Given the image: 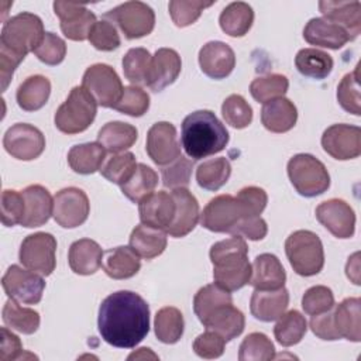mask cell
<instances>
[{"label":"cell","instance_id":"9a60e30c","mask_svg":"<svg viewBox=\"0 0 361 361\" xmlns=\"http://www.w3.org/2000/svg\"><path fill=\"white\" fill-rule=\"evenodd\" d=\"M322 147L334 159H354L361 154V128L350 124H333L324 130Z\"/></svg>","mask_w":361,"mask_h":361},{"label":"cell","instance_id":"836d02e7","mask_svg":"<svg viewBox=\"0 0 361 361\" xmlns=\"http://www.w3.org/2000/svg\"><path fill=\"white\" fill-rule=\"evenodd\" d=\"M138 138V131L134 126L123 121L106 123L97 134V142H100L107 152L120 154L126 152Z\"/></svg>","mask_w":361,"mask_h":361},{"label":"cell","instance_id":"52a82bcc","mask_svg":"<svg viewBox=\"0 0 361 361\" xmlns=\"http://www.w3.org/2000/svg\"><path fill=\"white\" fill-rule=\"evenodd\" d=\"M288 176L300 196L314 197L330 186V175L322 161L310 154H296L288 162Z\"/></svg>","mask_w":361,"mask_h":361},{"label":"cell","instance_id":"816d5d0a","mask_svg":"<svg viewBox=\"0 0 361 361\" xmlns=\"http://www.w3.org/2000/svg\"><path fill=\"white\" fill-rule=\"evenodd\" d=\"M113 109L131 117H141L149 109V96L140 86H126L120 100Z\"/></svg>","mask_w":361,"mask_h":361},{"label":"cell","instance_id":"5bb4252c","mask_svg":"<svg viewBox=\"0 0 361 361\" xmlns=\"http://www.w3.org/2000/svg\"><path fill=\"white\" fill-rule=\"evenodd\" d=\"M3 147L16 159L32 161L44 152L45 137L37 127L27 123H17L6 131Z\"/></svg>","mask_w":361,"mask_h":361},{"label":"cell","instance_id":"5b68a950","mask_svg":"<svg viewBox=\"0 0 361 361\" xmlns=\"http://www.w3.org/2000/svg\"><path fill=\"white\" fill-rule=\"evenodd\" d=\"M285 252L293 271L300 276L317 275L324 265L323 244L309 230L293 231L285 241Z\"/></svg>","mask_w":361,"mask_h":361},{"label":"cell","instance_id":"91938a15","mask_svg":"<svg viewBox=\"0 0 361 361\" xmlns=\"http://www.w3.org/2000/svg\"><path fill=\"white\" fill-rule=\"evenodd\" d=\"M224 345H226V340L220 334L212 330H206L204 333L196 337L193 343V350L196 355H199L200 358L212 360L223 355Z\"/></svg>","mask_w":361,"mask_h":361},{"label":"cell","instance_id":"83f0119b","mask_svg":"<svg viewBox=\"0 0 361 361\" xmlns=\"http://www.w3.org/2000/svg\"><path fill=\"white\" fill-rule=\"evenodd\" d=\"M103 255V250L94 240L80 238L69 247L68 261L75 274L92 275L102 267Z\"/></svg>","mask_w":361,"mask_h":361},{"label":"cell","instance_id":"74e56055","mask_svg":"<svg viewBox=\"0 0 361 361\" xmlns=\"http://www.w3.org/2000/svg\"><path fill=\"white\" fill-rule=\"evenodd\" d=\"M295 66L303 76L322 80L333 69V58L317 48H303L295 56Z\"/></svg>","mask_w":361,"mask_h":361},{"label":"cell","instance_id":"f6af8a7d","mask_svg":"<svg viewBox=\"0 0 361 361\" xmlns=\"http://www.w3.org/2000/svg\"><path fill=\"white\" fill-rule=\"evenodd\" d=\"M289 80L285 75L269 73L254 79L250 85V93L258 103H268L278 97H283L288 92Z\"/></svg>","mask_w":361,"mask_h":361},{"label":"cell","instance_id":"d590c367","mask_svg":"<svg viewBox=\"0 0 361 361\" xmlns=\"http://www.w3.org/2000/svg\"><path fill=\"white\" fill-rule=\"evenodd\" d=\"M51 94V82L42 75L28 76L17 89L16 99L20 109L35 111L45 106Z\"/></svg>","mask_w":361,"mask_h":361},{"label":"cell","instance_id":"ac0fdd59","mask_svg":"<svg viewBox=\"0 0 361 361\" xmlns=\"http://www.w3.org/2000/svg\"><path fill=\"white\" fill-rule=\"evenodd\" d=\"M316 219L337 238H351L355 231V214L343 199H329L316 207Z\"/></svg>","mask_w":361,"mask_h":361},{"label":"cell","instance_id":"277c9868","mask_svg":"<svg viewBox=\"0 0 361 361\" xmlns=\"http://www.w3.org/2000/svg\"><path fill=\"white\" fill-rule=\"evenodd\" d=\"M45 35L42 20L32 13H20L10 17L0 35V47L25 58L28 52H34Z\"/></svg>","mask_w":361,"mask_h":361},{"label":"cell","instance_id":"8d00e7d4","mask_svg":"<svg viewBox=\"0 0 361 361\" xmlns=\"http://www.w3.org/2000/svg\"><path fill=\"white\" fill-rule=\"evenodd\" d=\"M220 28L230 37H244L254 23V11L248 3L233 1L219 17Z\"/></svg>","mask_w":361,"mask_h":361},{"label":"cell","instance_id":"f1b7e54d","mask_svg":"<svg viewBox=\"0 0 361 361\" xmlns=\"http://www.w3.org/2000/svg\"><path fill=\"white\" fill-rule=\"evenodd\" d=\"M296 120V106L286 97L271 100L261 110L262 126L271 133H286L295 127Z\"/></svg>","mask_w":361,"mask_h":361},{"label":"cell","instance_id":"11a10c76","mask_svg":"<svg viewBox=\"0 0 361 361\" xmlns=\"http://www.w3.org/2000/svg\"><path fill=\"white\" fill-rule=\"evenodd\" d=\"M302 307L309 316L324 313L334 307V295L331 289L324 285L312 286L302 298Z\"/></svg>","mask_w":361,"mask_h":361},{"label":"cell","instance_id":"f907efd6","mask_svg":"<svg viewBox=\"0 0 361 361\" xmlns=\"http://www.w3.org/2000/svg\"><path fill=\"white\" fill-rule=\"evenodd\" d=\"M337 100L345 111H348L354 116L361 114L358 65L355 66V69L353 72L343 76L341 82L337 86Z\"/></svg>","mask_w":361,"mask_h":361},{"label":"cell","instance_id":"6125c7cd","mask_svg":"<svg viewBox=\"0 0 361 361\" xmlns=\"http://www.w3.org/2000/svg\"><path fill=\"white\" fill-rule=\"evenodd\" d=\"M267 233H268V226L261 216L243 219L233 230V235L237 234L252 241L262 240L267 235Z\"/></svg>","mask_w":361,"mask_h":361},{"label":"cell","instance_id":"60d3db41","mask_svg":"<svg viewBox=\"0 0 361 361\" xmlns=\"http://www.w3.org/2000/svg\"><path fill=\"white\" fill-rule=\"evenodd\" d=\"M3 322L11 330L32 334L39 327V314L34 309L20 306L17 300L10 298L3 307Z\"/></svg>","mask_w":361,"mask_h":361},{"label":"cell","instance_id":"f546056e","mask_svg":"<svg viewBox=\"0 0 361 361\" xmlns=\"http://www.w3.org/2000/svg\"><path fill=\"white\" fill-rule=\"evenodd\" d=\"M206 330L216 331L226 341H230L240 336L245 326L244 313L237 309L233 303L217 307L203 323Z\"/></svg>","mask_w":361,"mask_h":361},{"label":"cell","instance_id":"b9f144b4","mask_svg":"<svg viewBox=\"0 0 361 361\" xmlns=\"http://www.w3.org/2000/svg\"><path fill=\"white\" fill-rule=\"evenodd\" d=\"M307 331V323L305 316L298 310H289L283 313L275 327H274V336L276 341L283 347H290L298 344Z\"/></svg>","mask_w":361,"mask_h":361},{"label":"cell","instance_id":"2e32d148","mask_svg":"<svg viewBox=\"0 0 361 361\" xmlns=\"http://www.w3.org/2000/svg\"><path fill=\"white\" fill-rule=\"evenodd\" d=\"M54 11L61 20L63 35L72 41H85L96 24V16L85 6L72 1H55Z\"/></svg>","mask_w":361,"mask_h":361},{"label":"cell","instance_id":"30bf717a","mask_svg":"<svg viewBox=\"0 0 361 361\" xmlns=\"http://www.w3.org/2000/svg\"><path fill=\"white\" fill-rule=\"evenodd\" d=\"M56 240L52 234L38 231L27 235L20 247L18 258L20 262L34 272L39 275L48 276L54 272L56 259Z\"/></svg>","mask_w":361,"mask_h":361},{"label":"cell","instance_id":"e0dca14e","mask_svg":"<svg viewBox=\"0 0 361 361\" xmlns=\"http://www.w3.org/2000/svg\"><path fill=\"white\" fill-rule=\"evenodd\" d=\"M145 149L152 162L159 166H165L180 157L175 126L168 121L152 124L147 134Z\"/></svg>","mask_w":361,"mask_h":361},{"label":"cell","instance_id":"44dd1931","mask_svg":"<svg viewBox=\"0 0 361 361\" xmlns=\"http://www.w3.org/2000/svg\"><path fill=\"white\" fill-rule=\"evenodd\" d=\"M202 72L212 79L227 78L235 66V55L230 45L221 41H210L199 51Z\"/></svg>","mask_w":361,"mask_h":361},{"label":"cell","instance_id":"9f6ffc18","mask_svg":"<svg viewBox=\"0 0 361 361\" xmlns=\"http://www.w3.org/2000/svg\"><path fill=\"white\" fill-rule=\"evenodd\" d=\"M24 197L21 192L6 189L1 193V223L6 227L21 224L24 217Z\"/></svg>","mask_w":361,"mask_h":361},{"label":"cell","instance_id":"e7e4bbea","mask_svg":"<svg viewBox=\"0 0 361 361\" xmlns=\"http://www.w3.org/2000/svg\"><path fill=\"white\" fill-rule=\"evenodd\" d=\"M1 343H0V361L18 360L23 355V344L20 338L11 333L7 327H1Z\"/></svg>","mask_w":361,"mask_h":361},{"label":"cell","instance_id":"d4e9b609","mask_svg":"<svg viewBox=\"0 0 361 361\" xmlns=\"http://www.w3.org/2000/svg\"><path fill=\"white\" fill-rule=\"evenodd\" d=\"M289 305V292L285 286L274 290L255 289L251 295V314L261 322L278 320Z\"/></svg>","mask_w":361,"mask_h":361},{"label":"cell","instance_id":"7dc6e473","mask_svg":"<svg viewBox=\"0 0 361 361\" xmlns=\"http://www.w3.org/2000/svg\"><path fill=\"white\" fill-rule=\"evenodd\" d=\"M135 155L133 152H120L111 155L100 168V173L110 182L121 186L137 169Z\"/></svg>","mask_w":361,"mask_h":361},{"label":"cell","instance_id":"94428289","mask_svg":"<svg viewBox=\"0 0 361 361\" xmlns=\"http://www.w3.org/2000/svg\"><path fill=\"white\" fill-rule=\"evenodd\" d=\"M237 197L244 204L250 216H261L268 203V195L262 188L245 186L238 193Z\"/></svg>","mask_w":361,"mask_h":361},{"label":"cell","instance_id":"be15d7a7","mask_svg":"<svg viewBox=\"0 0 361 361\" xmlns=\"http://www.w3.org/2000/svg\"><path fill=\"white\" fill-rule=\"evenodd\" d=\"M310 329L314 333V336H317L322 340H338L340 334L336 330L334 326V320H333V309L320 313V314H314L310 319Z\"/></svg>","mask_w":361,"mask_h":361},{"label":"cell","instance_id":"db71d44e","mask_svg":"<svg viewBox=\"0 0 361 361\" xmlns=\"http://www.w3.org/2000/svg\"><path fill=\"white\" fill-rule=\"evenodd\" d=\"M213 1H186L172 0L169 1V14L176 27H188L193 24L202 14V11L210 7Z\"/></svg>","mask_w":361,"mask_h":361},{"label":"cell","instance_id":"4316f807","mask_svg":"<svg viewBox=\"0 0 361 361\" xmlns=\"http://www.w3.org/2000/svg\"><path fill=\"white\" fill-rule=\"evenodd\" d=\"M319 10L323 18L343 27L355 39L361 31V3L354 1H320Z\"/></svg>","mask_w":361,"mask_h":361},{"label":"cell","instance_id":"ba28073f","mask_svg":"<svg viewBox=\"0 0 361 361\" xmlns=\"http://www.w3.org/2000/svg\"><path fill=\"white\" fill-rule=\"evenodd\" d=\"M247 217L257 216H250L237 196L219 195L213 197L203 209L200 223L210 231L233 234L235 226Z\"/></svg>","mask_w":361,"mask_h":361},{"label":"cell","instance_id":"6da1fadb","mask_svg":"<svg viewBox=\"0 0 361 361\" xmlns=\"http://www.w3.org/2000/svg\"><path fill=\"white\" fill-rule=\"evenodd\" d=\"M97 327L107 344L134 348L149 331L148 303L135 292L117 290L102 302Z\"/></svg>","mask_w":361,"mask_h":361},{"label":"cell","instance_id":"e575fe53","mask_svg":"<svg viewBox=\"0 0 361 361\" xmlns=\"http://www.w3.org/2000/svg\"><path fill=\"white\" fill-rule=\"evenodd\" d=\"M141 268L140 257L130 247H116L104 252L103 269L113 279H128Z\"/></svg>","mask_w":361,"mask_h":361},{"label":"cell","instance_id":"7402d4cb","mask_svg":"<svg viewBox=\"0 0 361 361\" xmlns=\"http://www.w3.org/2000/svg\"><path fill=\"white\" fill-rule=\"evenodd\" d=\"M172 197L175 200V217L171 226L166 228V233L175 238H180L188 235L197 224L200 213H199V203L192 192L188 188H178L173 189Z\"/></svg>","mask_w":361,"mask_h":361},{"label":"cell","instance_id":"4fadbf2b","mask_svg":"<svg viewBox=\"0 0 361 361\" xmlns=\"http://www.w3.org/2000/svg\"><path fill=\"white\" fill-rule=\"evenodd\" d=\"M90 203L87 195L79 188H65L54 196L52 216L63 228H75L82 226L89 216Z\"/></svg>","mask_w":361,"mask_h":361},{"label":"cell","instance_id":"cb8c5ba5","mask_svg":"<svg viewBox=\"0 0 361 361\" xmlns=\"http://www.w3.org/2000/svg\"><path fill=\"white\" fill-rule=\"evenodd\" d=\"M303 38L310 45L329 49H340L348 41H353L350 34L343 27L322 17L309 20L303 30Z\"/></svg>","mask_w":361,"mask_h":361},{"label":"cell","instance_id":"ee69618b","mask_svg":"<svg viewBox=\"0 0 361 361\" xmlns=\"http://www.w3.org/2000/svg\"><path fill=\"white\" fill-rule=\"evenodd\" d=\"M157 185H158L157 172L145 164H138L133 176L120 188L126 197H128L134 203H140L145 196L154 192Z\"/></svg>","mask_w":361,"mask_h":361},{"label":"cell","instance_id":"d6986e66","mask_svg":"<svg viewBox=\"0 0 361 361\" xmlns=\"http://www.w3.org/2000/svg\"><path fill=\"white\" fill-rule=\"evenodd\" d=\"M175 209L176 204L172 193L165 190L152 192L138 203L141 223L165 231L175 217Z\"/></svg>","mask_w":361,"mask_h":361},{"label":"cell","instance_id":"03108f58","mask_svg":"<svg viewBox=\"0 0 361 361\" xmlns=\"http://www.w3.org/2000/svg\"><path fill=\"white\" fill-rule=\"evenodd\" d=\"M24 61L23 56L8 51L4 47H0V79H1V90L4 92L13 78L17 66Z\"/></svg>","mask_w":361,"mask_h":361},{"label":"cell","instance_id":"7c38bea8","mask_svg":"<svg viewBox=\"0 0 361 361\" xmlns=\"http://www.w3.org/2000/svg\"><path fill=\"white\" fill-rule=\"evenodd\" d=\"M6 295L20 303L37 305L44 293L45 282L41 275L20 265H11L1 279Z\"/></svg>","mask_w":361,"mask_h":361},{"label":"cell","instance_id":"ffe728a7","mask_svg":"<svg viewBox=\"0 0 361 361\" xmlns=\"http://www.w3.org/2000/svg\"><path fill=\"white\" fill-rule=\"evenodd\" d=\"M180 69L182 61L179 54L172 48H159L151 59L145 86L152 92H161L178 79Z\"/></svg>","mask_w":361,"mask_h":361},{"label":"cell","instance_id":"c3c4849f","mask_svg":"<svg viewBox=\"0 0 361 361\" xmlns=\"http://www.w3.org/2000/svg\"><path fill=\"white\" fill-rule=\"evenodd\" d=\"M275 358L274 343L264 333H250L238 350L240 361H269Z\"/></svg>","mask_w":361,"mask_h":361},{"label":"cell","instance_id":"8992f818","mask_svg":"<svg viewBox=\"0 0 361 361\" xmlns=\"http://www.w3.org/2000/svg\"><path fill=\"white\" fill-rule=\"evenodd\" d=\"M97 113L94 97L83 87L75 86L66 100L58 107L54 121L59 131L78 134L89 128Z\"/></svg>","mask_w":361,"mask_h":361},{"label":"cell","instance_id":"603a6c76","mask_svg":"<svg viewBox=\"0 0 361 361\" xmlns=\"http://www.w3.org/2000/svg\"><path fill=\"white\" fill-rule=\"evenodd\" d=\"M21 193L25 206L21 226L34 228L45 224L54 210V199L49 190L41 185H30Z\"/></svg>","mask_w":361,"mask_h":361},{"label":"cell","instance_id":"7bdbcfd3","mask_svg":"<svg viewBox=\"0 0 361 361\" xmlns=\"http://www.w3.org/2000/svg\"><path fill=\"white\" fill-rule=\"evenodd\" d=\"M230 175L231 165L224 157L207 159L196 169L197 185L206 190H219L227 183Z\"/></svg>","mask_w":361,"mask_h":361},{"label":"cell","instance_id":"3957f363","mask_svg":"<svg viewBox=\"0 0 361 361\" xmlns=\"http://www.w3.org/2000/svg\"><path fill=\"white\" fill-rule=\"evenodd\" d=\"M214 283L234 292L250 283L252 267L248 262V245L241 235L214 243L210 248Z\"/></svg>","mask_w":361,"mask_h":361},{"label":"cell","instance_id":"1f68e13d","mask_svg":"<svg viewBox=\"0 0 361 361\" xmlns=\"http://www.w3.org/2000/svg\"><path fill=\"white\" fill-rule=\"evenodd\" d=\"M128 243L140 258L152 259L165 251L166 231L141 223L131 231Z\"/></svg>","mask_w":361,"mask_h":361},{"label":"cell","instance_id":"681fc988","mask_svg":"<svg viewBox=\"0 0 361 361\" xmlns=\"http://www.w3.org/2000/svg\"><path fill=\"white\" fill-rule=\"evenodd\" d=\"M221 114L234 128H245L252 121V109L241 94H230L221 104Z\"/></svg>","mask_w":361,"mask_h":361},{"label":"cell","instance_id":"8fae6325","mask_svg":"<svg viewBox=\"0 0 361 361\" xmlns=\"http://www.w3.org/2000/svg\"><path fill=\"white\" fill-rule=\"evenodd\" d=\"M82 86L102 107H114L123 94V83L117 72L106 63H94L86 69Z\"/></svg>","mask_w":361,"mask_h":361},{"label":"cell","instance_id":"484cf974","mask_svg":"<svg viewBox=\"0 0 361 361\" xmlns=\"http://www.w3.org/2000/svg\"><path fill=\"white\" fill-rule=\"evenodd\" d=\"M250 285L259 290H274L285 286L286 272L274 254H259L252 262Z\"/></svg>","mask_w":361,"mask_h":361},{"label":"cell","instance_id":"003e7915","mask_svg":"<svg viewBox=\"0 0 361 361\" xmlns=\"http://www.w3.org/2000/svg\"><path fill=\"white\" fill-rule=\"evenodd\" d=\"M148 357H151V358H158L154 353H151V350L149 348H147V347H142V348H140L137 353H133V354H130L128 355V360H137V358H148Z\"/></svg>","mask_w":361,"mask_h":361},{"label":"cell","instance_id":"6f0895ef","mask_svg":"<svg viewBox=\"0 0 361 361\" xmlns=\"http://www.w3.org/2000/svg\"><path fill=\"white\" fill-rule=\"evenodd\" d=\"M35 56L47 65H59L66 55L65 41L54 32H45L41 44L34 51Z\"/></svg>","mask_w":361,"mask_h":361},{"label":"cell","instance_id":"f35d334b","mask_svg":"<svg viewBox=\"0 0 361 361\" xmlns=\"http://www.w3.org/2000/svg\"><path fill=\"white\" fill-rule=\"evenodd\" d=\"M183 316L179 309L173 306H165L155 314L154 330L157 338L164 344H175L183 334Z\"/></svg>","mask_w":361,"mask_h":361},{"label":"cell","instance_id":"7a4b0ae2","mask_svg":"<svg viewBox=\"0 0 361 361\" xmlns=\"http://www.w3.org/2000/svg\"><path fill=\"white\" fill-rule=\"evenodd\" d=\"M228 131L210 110H196L182 121L180 142L189 158L199 161L223 151Z\"/></svg>","mask_w":361,"mask_h":361},{"label":"cell","instance_id":"f5cc1de1","mask_svg":"<svg viewBox=\"0 0 361 361\" xmlns=\"http://www.w3.org/2000/svg\"><path fill=\"white\" fill-rule=\"evenodd\" d=\"M193 162L183 155L178 157L171 164L162 166L161 175H162V183L165 188L169 189H178V188H188L190 175H192Z\"/></svg>","mask_w":361,"mask_h":361},{"label":"cell","instance_id":"d6a6232c","mask_svg":"<svg viewBox=\"0 0 361 361\" xmlns=\"http://www.w3.org/2000/svg\"><path fill=\"white\" fill-rule=\"evenodd\" d=\"M106 149L100 142H85L73 145L68 152V164L72 171L80 175H90L100 171L106 159Z\"/></svg>","mask_w":361,"mask_h":361},{"label":"cell","instance_id":"bcb514c9","mask_svg":"<svg viewBox=\"0 0 361 361\" xmlns=\"http://www.w3.org/2000/svg\"><path fill=\"white\" fill-rule=\"evenodd\" d=\"M151 54L145 48H131L123 58V72L134 86L147 85L151 65Z\"/></svg>","mask_w":361,"mask_h":361},{"label":"cell","instance_id":"680465c9","mask_svg":"<svg viewBox=\"0 0 361 361\" xmlns=\"http://www.w3.org/2000/svg\"><path fill=\"white\" fill-rule=\"evenodd\" d=\"M87 39L96 49L106 52L117 49L121 44L116 27L107 20L96 21Z\"/></svg>","mask_w":361,"mask_h":361},{"label":"cell","instance_id":"ab89813d","mask_svg":"<svg viewBox=\"0 0 361 361\" xmlns=\"http://www.w3.org/2000/svg\"><path fill=\"white\" fill-rule=\"evenodd\" d=\"M233 303L231 293L217 283H209L200 288L193 298V310L200 323L203 324L206 319L220 306Z\"/></svg>","mask_w":361,"mask_h":361},{"label":"cell","instance_id":"4dcf8cb0","mask_svg":"<svg viewBox=\"0 0 361 361\" xmlns=\"http://www.w3.org/2000/svg\"><path fill=\"white\" fill-rule=\"evenodd\" d=\"M336 306V305H334ZM361 300L360 298H347L333 307V320L340 338L358 343L361 340Z\"/></svg>","mask_w":361,"mask_h":361},{"label":"cell","instance_id":"9c48e42d","mask_svg":"<svg viewBox=\"0 0 361 361\" xmlns=\"http://www.w3.org/2000/svg\"><path fill=\"white\" fill-rule=\"evenodd\" d=\"M104 18L116 23L127 39L145 37L155 27V13L142 1H126L104 13Z\"/></svg>","mask_w":361,"mask_h":361}]
</instances>
